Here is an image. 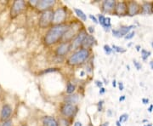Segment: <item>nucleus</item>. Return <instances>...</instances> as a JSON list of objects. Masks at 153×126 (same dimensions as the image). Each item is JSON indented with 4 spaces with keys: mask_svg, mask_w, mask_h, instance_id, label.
<instances>
[{
    "mask_svg": "<svg viewBox=\"0 0 153 126\" xmlns=\"http://www.w3.org/2000/svg\"><path fill=\"white\" fill-rule=\"evenodd\" d=\"M68 28V25L66 24H60V25H54L52 28L48 31L44 37V43L46 45H53L56 44L60 39H62L64 33Z\"/></svg>",
    "mask_w": 153,
    "mask_h": 126,
    "instance_id": "obj_1",
    "label": "nucleus"
},
{
    "mask_svg": "<svg viewBox=\"0 0 153 126\" xmlns=\"http://www.w3.org/2000/svg\"><path fill=\"white\" fill-rule=\"evenodd\" d=\"M89 55H90V52L88 49L81 48L75 51L72 55H70V57L67 59L66 62L70 66H77L85 62L88 59Z\"/></svg>",
    "mask_w": 153,
    "mask_h": 126,
    "instance_id": "obj_2",
    "label": "nucleus"
},
{
    "mask_svg": "<svg viewBox=\"0 0 153 126\" xmlns=\"http://www.w3.org/2000/svg\"><path fill=\"white\" fill-rule=\"evenodd\" d=\"M80 28H81V24L76 22L71 23V25H68V28L61 39L63 40V43H68V41L76 37L80 32Z\"/></svg>",
    "mask_w": 153,
    "mask_h": 126,
    "instance_id": "obj_3",
    "label": "nucleus"
},
{
    "mask_svg": "<svg viewBox=\"0 0 153 126\" xmlns=\"http://www.w3.org/2000/svg\"><path fill=\"white\" fill-rule=\"evenodd\" d=\"M67 12L65 8H58L55 10L53 13V19H52V23L55 25H60L66 21Z\"/></svg>",
    "mask_w": 153,
    "mask_h": 126,
    "instance_id": "obj_4",
    "label": "nucleus"
},
{
    "mask_svg": "<svg viewBox=\"0 0 153 126\" xmlns=\"http://www.w3.org/2000/svg\"><path fill=\"white\" fill-rule=\"evenodd\" d=\"M53 13L54 11L46 10L44 11L39 18V27L42 28H45L49 27L50 23H52L53 19Z\"/></svg>",
    "mask_w": 153,
    "mask_h": 126,
    "instance_id": "obj_5",
    "label": "nucleus"
},
{
    "mask_svg": "<svg viewBox=\"0 0 153 126\" xmlns=\"http://www.w3.org/2000/svg\"><path fill=\"white\" fill-rule=\"evenodd\" d=\"M26 8V3L23 0H17L13 3V5L11 7L10 15L11 17L15 18L18 15H20L22 11L25 10Z\"/></svg>",
    "mask_w": 153,
    "mask_h": 126,
    "instance_id": "obj_6",
    "label": "nucleus"
},
{
    "mask_svg": "<svg viewBox=\"0 0 153 126\" xmlns=\"http://www.w3.org/2000/svg\"><path fill=\"white\" fill-rule=\"evenodd\" d=\"M77 111V107L76 105L71 104H64L61 106L60 107V113L63 116H65L66 118H71L75 115L76 112Z\"/></svg>",
    "mask_w": 153,
    "mask_h": 126,
    "instance_id": "obj_7",
    "label": "nucleus"
},
{
    "mask_svg": "<svg viewBox=\"0 0 153 126\" xmlns=\"http://www.w3.org/2000/svg\"><path fill=\"white\" fill-rule=\"evenodd\" d=\"M133 28H135L134 25H130V26H122L118 29H112L111 32L113 36L116 38H123L125 37L128 33L131 31Z\"/></svg>",
    "mask_w": 153,
    "mask_h": 126,
    "instance_id": "obj_8",
    "label": "nucleus"
},
{
    "mask_svg": "<svg viewBox=\"0 0 153 126\" xmlns=\"http://www.w3.org/2000/svg\"><path fill=\"white\" fill-rule=\"evenodd\" d=\"M86 36H87L86 31H84V30L80 31L78 33V34L75 37V39L72 41V43H71V49H78L80 46H82V42H83V40H84Z\"/></svg>",
    "mask_w": 153,
    "mask_h": 126,
    "instance_id": "obj_9",
    "label": "nucleus"
},
{
    "mask_svg": "<svg viewBox=\"0 0 153 126\" xmlns=\"http://www.w3.org/2000/svg\"><path fill=\"white\" fill-rule=\"evenodd\" d=\"M115 13L117 16H128V4L124 1L117 2L115 6Z\"/></svg>",
    "mask_w": 153,
    "mask_h": 126,
    "instance_id": "obj_10",
    "label": "nucleus"
},
{
    "mask_svg": "<svg viewBox=\"0 0 153 126\" xmlns=\"http://www.w3.org/2000/svg\"><path fill=\"white\" fill-rule=\"evenodd\" d=\"M140 11H141L140 5L135 1H130L128 4V15L129 16H136Z\"/></svg>",
    "mask_w": 153,
    "mask_h": 126,
    "instance_id": "obj_11",
    "label": "nucleus"
},
{
    "mask_svg": "<svg viewBox=\"0 0 153 126\" xmlns=\"http://www.w3.org/2000/svg\"><path fill=\"white\" fill-rule=\"evenodd\" d=\"M55 3L56 2L55 0H41V1H38L36 7L38 10L46 11L47 10H49L50 7L55 5Z\"/></svg>",
    "mask_w": 153,
    "mask_h": 126,
    "instance_id": "obj_12",
    "label": "nucleus"
},
{
    "mask_svg": "<svg viewBox=\"0 0 153 126\" xmlns=\"http://www.w3.org/2000/svg\"><path fill=\"white\" fill-rule=\"evenodd\" d=\"M98 23H100L102 28H104L105 32L110 31V29L111 28V18L110 17H105L103 15L100 14L98 15Z\"/></svg>",
    "mask_w": 153,
    "mask_h": 126,
    "instance_id": "obj_13",
    "label": "nucleus"
},
{
    "mask_svg": "<svg viewBox=\"0 0 153 126\" xmlns=\"http://www.w3.org/2000/svg\"><path fill=\"white\" fill-rule=\"evenodd\" d=\"M71 50V43H62L60 44L55 50L56 55L58 56H64Z\"/></svg>",
    "mask_w": 153,
    "mask_h": 126,
    "instance_id": "obj_14",
    "label": "nucleus"
},
{
    "mask_svg": "<svg viewBox=\"0 0 153 126\" xmlns=\"http://www.w3.org/2000/svg\"><path fill=\"white\" fill-rule=\"evenodd\" d=\"M12 114V107L10 105L4 104L3 106L2 109H1V120L2 121H7L10 119V116Z\"/></svg>",
    "mask_w": 153,
    "mask_h": 126,
    "instance_id": "obj_15",
    "label": "nucleus"
},
{
    "mask_svg": "<svg viewBox=\"0 0 153 126\" xmlns=\"http://www.w3.org/2000/svg\"><path fill=\"white\" fill-rule=\"evenodd\" d=\"M116 4L117 3L115 0H105L102 3V10L106 13L111 12L115 9Z\"/></svg>",
    "mask_w": 153,
    "mask_h": 126,
    "instance_id": "obj_16",
    "label": "nucleus"
},
{
    "mask_svg": "<svg viewBox=\"0 0 153 126\" xmlns=\"http://www.w3.org/2000/svg\"><path fill=\"white\" fill-rule=\"evenodd\" d=\"M95 42H96V40H95L93 35H91V34L88 35L87 34V36L85 37V39H84L83 42H82V48L88 49V48L92 47L94 44H95Z\"/></svg>",
    "mask_w": 153,
    "mask_h": 126,
    "instance_id": "obj_17",
    "label": "nucleus"
},
{
    "mask_svg": "<svg viewBox=\"0 0 153 126\" xmlns=\"http://www.w3.org/2000/svg\"><path fill=\"white\" fill-rule=\"evenodd\" d=\"M42 123L44 126H59L57 120L51 116H44L42 119Z\"/></svg>",
    "mask_w": 153,
    "mask_h": 126,
    "instance_id": "obj_18",
    "label": "nucleus"
},
{
    "mask_svg": "<svg viewBox=\"0 0 153 126\" xmlns=\"http://www.w3.org/2000/svg\"><path fill=\"white\" fill-rule=\"evenodd\" d=\"M78 101H79V96L77 94H71L64 98V101L66 104L75 105L78 102Z\"/></svg>",
    "mask_w": 153,
    "mask_h": 126,
    "instance_id": "obj_19",
    "label": "nucleus"
},
{
    "mask_svg": "<svg viewBox=\"0 0 153 126\" xmlns=\"http://www.w3.org/2000/svg\"><path fill=\"white\" fill-rule=\"evenodd\" d=\"M142 14L145 15H151L152 14V3L149 2H144L141 7V11Z\"/></svg>",
    "mask_w": 153,
    "mask_h": 126,
    "instance_id": "obj_20",
    "label": "nucleus"
},
{
    "mask_svg": "<svg viewBox=\"0 0 153 126\" xmlns=\"http://www.w3.org/2000/svg\"><path fill=\"white\" fill-rule=\"evenodd\" d=\"M73 10L75 11L76 16L80 18V20H82V22H86V21H87V15H85V13H84L82 10L76 9V8H74Z\"/></svg>",
    "mask_w": 153,
    "mask_h": 126,
    "instance_id": "obj_21",
    "label": "nucleus"
},
{
    "mask_svg": "<svg viewBox=\"0 0 153 126\" xmlns=\"http://www.w3.org/2000/svg\"><path fill=\"white\" fill-rule=\"evenodd\" d=\"M75 89H76V87L73 84H71V82H70V81L67 82V84H66V93L68 95H71V94L74 93Z\"/></svg>",
    "mask_w": 153,
    "mask_h": 126,
    "instance_id": "obj_22",
    "label": "nucleus"
},
{
    "mask_svg": "<svg viewBox=\"0 0 153 126\" xmlns=\"http://www.w3.org/2000/svg\"><path fill=\"white\" fill-rule=\"evenodd\" d=\"M58 122V125L59 126H69L70 125V122L66 119V118H61L59 119Z\"/></svg>",
    "mask_w": 153,
    "mask_h": 126,
    "instance_id": "obj_23",
    "label": "nucleus"
},
{
    "mask_svg": "<svg viewBox=\"0 0 153 126\" xmlns=\"http://www.w3.org/2000/svg\"><path fill=\"white\" fill-rule=\"evenodd\" d=\"M111 49L113 50V52H117V53H125L126 52V49H123V48H122L120 46H117L116 44H113L111 46Z\"/></svg>",
    "mask_w": 153,
    "mask_h": 126,
    "instance_id": "obj_24",
    "label": "nucleus"
},
{
    "mask_svg": "<svg viewBox=\"0 0 153 126\" xmlns=\"http://www.w3.org/2000/svg\"><path fill=\"white\" fill-rule=\"evenodd\" d=\"M151 51H148L146 49H141V58L143 60H146L148 59V57L151 55Z\"/></svg>",
    "mask_w": 153,
    "mask_h": 126,
    "instance_id": "obj_25",
    "label": "nucleus"
},
{
    "mask_svg": "<svg viewBox=\"0 0 153 126\" xmlns=\"http://www.w3.org/2000/svg\"><path fill=\"white\" fill-rule=\"evenodd\" d=\"M60 71V68L58 67H50V68H47L44 71L40 72V74H45V73H49V72H55Z\"/></svg>",
    "mask_w": 153,
    "mask_h": 126,
    "instance_id": "obj_26",
    "label": "nucleus"
},
{
    "mask_svg": "<svg viewBox=\"0 0 153 126\" xmlns=\"http://www.w3.org/2000/svg\"><path fill=\"white\" fill-rule=\"evenodd\" d=\"M103 49H104L105 55H111V54L113 52V50H112V49H111V47L110 45H108V44H105L104 47H103Z\"/></svg>",
    "mask_w": 153,
    "mask_h": 126,
    "instance_id": "obj_27",
    "label": "nucleus"
},
{
    "mask_svg": "<svg viewBox=\"0 0 153 126\" xmlns=\"http://www.w3.org/2000/svg\"><path fill=\"white\" fill-rule=\"evenodd\" d=\"M128 119V114H127V113H123V114H122V115L119 117V119H118V121H119L121 124H122V123H124V122H126Z\"/></svg>",
    "mask_w": 153,
    "mask_h": 126,
    "instance_id": "obj_28",
    "label": "nucleus"
},
{
    "mask_svg": "<svg viewBox=\"0 0 153 126\" xmlns=\"http://www.w3.org/2000/svg\"><path fill=\"white\" fill-rule=\"evenodd\" d=\"M134 35H135V32H134V31H130V32L128 33L125 37H124V39H127V40H128V39H133L134 37Z\"/></svg>",
    "mask_w": 153,
    "mask_h": 126,
    "instance_id": "obj_29",
    "label": "nucleus"
},
{
    "mask_svg": "<svg viewBox=\"0 0 153 126\" xmlns=\"http://www.w3.org/2000/svg\"><path fill=\"white\" fill-rule=\"evenodd\" d=\"M133 63H134V66H135V68H136L137 70H140L142 68V65L139 61H137L136 60H133Z\"/></svg>",
    "mask_w": 153,
    "mask_h": 126,
    "instance_id": "obj_30",
    "label": "nucleus"
},
{
    "mask_svg": "<svg viewBox=\"0 0 153 126\" xmlns=\"http://www.w3.org/2000/svg\"><path fill=\"white\" fill-rule=\"evenodd\" d=\"M103 105H104V101L103 100H101V101H100L98 102V104H97V107H98V112H101L102 109H103Z\"/></svg>",
    "mask_w": 153,
    "mask_h": 126,
    "instance_id": "obj_31",
    "label": "nucleus"
},
{
    "mask_svg": "<svg viewBox=\"0 0 153 126\" xmlns=\"http://www.w3.org/2000/svg\"><path fill=\"white\" fill-rule=\"evenodd\" d=\"M2 126H12V121L10 119H9V120L4 121V123H3V125Z\"/></svg>",
    "mask_w": 153,
    "mask_h": 126,
    "instance_id": "obj_32",
    "label": "nucleus"
},
{
    "mask_svg": "<svg viewBox=\"0 0 153 126\" xmlns=\"http://www.w3.org/2000/svg\"><path fill=\"white\" fill-rule=\"evenodd\" d=\"M95 85L100 89V88L103 87V83L101 82V81H100V80H96V81H95Z\"/></svg>",
    "mask_w": 153,
    "mask_h": 126,
    "instance_id": "obj_33",
    "label": "nucleus"
},
{
    "mask_svg": "<svg viewBox=\"0 0 153 126\" xmlns=\"http://www.w3.org/2000/svg\"><path fill=\"white\" fill-rule=\"evenodd\" d=\"M89 18H90L95 24H98V20H97V18L94 16H93V15H89Z\"/></svg>",
    "mask_w": 153,
    "mask_h": 126,
    "instance_id": "obj_34",
    "label": "nucleus"
},
{
    "mask_svg": "<svg viewBox=\"0 0 153 126\" xmlns=\"http://www.w3.org/2000/svg\"><path fill=\"white\" fill-rule=\"evenodd\" d=\"M38 0H31V1H29V4H30L31 5L36 7L37 4H38Z\"/></svg>",
    "mask_w": 153,
    "mask_h": 126,
    "instance_id": "obj_35",
    "label": "nucleus"
},
{
    "mask_svg": "<svg viewBox=\"0 0 153 126\" xmlns=\"http://www.w3.org/2000/svg\"><path fill=\"white\" fill-rule=\"evenodd\" d=\"M117 84H118V87H119V89H120L121 91H122V90H123V89H124V85H123V83L119 82V83H117Z\"/></svg>",
    "mask_w": 153,
    "mask_h": 126,
    "instance_id": "obj_36",
    "label": "nucleus"
},
{
    "mask_svg": "<svg viewBox=\"0 0 153 126\" xmlns=\"http://www.w3.org/2000/svg\"><path fill=\"white\" fill-rule=\"evenodd\" d=\"M88 33H90V34H93V33H94V28L93 27H88Z\"/></svg>",
    "mask_w": 153,
    "mask_h": 126,
    "instance_id": "obj_37",
    "label": "nucleus"
},
{
    "mask_svg": "<svg viewBox=\"0 0 153 126\" xmlns=\"http://www.w3.org/2000/svg\"><path fill=\"white\" fill-rule=\"evenodd\" d=\"M149 101H150V100L148 98H142V103L143 104L146 105L149 103Z\"/></svg>",
    "mask_w": 153,
    "mask_h": 126,
    "instance_id": "obj_38",
    "label": "nucleus"
},
{
    "mask_svg": "<svg viewBox=\"0 0 153 126\" xmlns=\"http://www.w3.org/2000/svg\"><path fill=\"white\" fill-rule=\"evenodd\" d=\"M99 93H100V95H103V94L105 93V89L104 87L100 88V91H99Z\"/></svg>",
    "mask_w": 153,
    "mask_h": 126,
    "instance_id": "obj_39",
    "label": "nucleus"
},
{
    "mask_svg": "<svg viewBox=\"0 0 153 126\" xmlns=\"http://www.w3.org/2000/svg\"><path fill=\"white\" fill-rule=\"evenodd\" d=\"M125 99H126V95H122L121 97H119L118 101H123Z\"/></svg>",
    "mask_w": 153,
    "mask_h": 126,
    "instance_id": "obj_40",
    "label": "nucleus"
},
{
    "mask_svg": "<svg viewBox=\"0 0 153 126\" xmlns=\"http://www.w3.org/2000/svg\"><path fill=\"white\" fill-rule=\"evenodd\" d=\"M73 126H82V125L81 122H79V121H76V123L74 124V125Z\"/></svg>",
    "mask_w": 153,
    "mask_h": 126,
    "instance_id": "obj_41",
    "label": "nucleus"
},
{
    "mask_svg": "<svg viewBox=\"0 0 153 126\" xmlns=\"http://www.w3.org/2000/svg\"><path fill=\"white\" fill-rule=\"evenodd\" d=\"M109 125H110L109 122H105V123L101 124L100 125H99V126H109Z\"/></svg>",
    "mask_w": 153,
    "mask_h": 126,
    "instance_id": "obj_42",
    "label": "nucleus"
},
{
    "mask_svg": "<svg viewBox=\"0 0 153 126\" xmlns=\"http://www.w3.org/2000/svg\"><path fill=\"white\" fill-rule=\"evenodd\" d=\"M152 110H153V104H152L150 107H149V108H148V112H149V113H152Z\"/></svg>",
    "mask_w": 153,
    "mask_h": 126,
    "instance_id": "obj_43",
    "label": "nucleus"
},
{
    "mask_svg": "<svg viewBox=\"0 0 153 126\" xmlns=\"http://www.w3.org/2000/svg\"><path fill=\"white\" fill-rule=\"evenodd\" d=\"M107 115L109 116V117H111V116L112 115V111H111V110H108V111H107Z\"/></svg>",
    "mask_w": 153,
    "mask_h": 126,
    "instance_id": "obj_44",
    "label": "nucleus"
},
{
    "mask_svg": "<svg viewBox=\"0 0 153 126\" xmlns=\"http://www.w3.org/2000/svg\"><path fill=\"white\" fill-rule=\"evenodd\" d=\"M112 86H113L114 88L117 87V81H116L115 79L113 80V81H112Z\"/></svg>",
    "mask_w": 153,
    "mask_h": 126,
    "instance_id": "obj_45",
    "label": "nucleus"
},
{
    "mask_svg": "<svg viewBox=\"0 0 153 126\" xmlns=\"http://www.w3.org/2000/svg\"><path fill=\"white\" fill-rule=\"evenodd\" d=\"M135 48H136V50H137V51H140V49H141V47H140V45H139V44H138V45H136V46H135Z\"/></svg>",
    "mask_w": 153,
    "mask_h": 126,
    "instance_id": "obj_46",
    "label": "nucleus"
},
{
    "mask_svg": "<svg viewBox=\"0 0 153 126\" xmlns=\"http://www.w3.org/2000/svg\"><path fill=\"white\" fill-rule=\"evenodd\" d=\"M116 125H117V126H122V125H121L120 122L117 120V122H116Z\"/></svg>",
    "mask_w": 153,
    "mask_h": 126,
    "instance_id": "obj_47",
    "label": "nucleus"
},
{
    "mask_svg": "<svg viewBox=\"0 0 153 126\" xmlns=\"http://www.w3.org/2000/svg\"><path fill=\"white\" fill-rule=\"evenodd\" d=\"M150 66H151V68L153 70V60H152V61L150 62Z\"/></svg>",
    "mask_w": 153,
    "mask_h": 126,
    "instance_id": "obj_48",
    "label": "nucleus"
},
{
    "mask_svg": "<svg viewBox=\"0 0 153 126\" xmlns=\"http://www.w3.org/2000/svg\"><path fill=\"white\" fill-rule=\"evenodd\" d=\"M144 126H152V124H147V125H145Z\"/></svg>",
    "mask_w": 153,
    "mask_h": 126,
    "instance_id": "obj_49",
    "label": "nucleus"
},
{
    "mask_svg": "<svg viewBox=\"0 0 153 126\" xmlns=\"http://www.w3.org/2000/svg\"><path fill=\"white\" fill-rule=\"evenodd\" d=\"M152 13H153V2L152 3Z\"/></svg>",
    "mask_w": 153,
    "mask_h": 126,
    "instance_id": "obj_50",
    "label": "nucleus"
},
{
    "mask_svg": "<svg viewBox=\"0 0 153 126\" xmlns=\"http://www.w3.org/2000/svg\"><path fill=\"white\" fill-rule=\"evenodd\" d=\"M142 122H143V123H146V122H148V119H144Z\"/></svg>",
    "mask_w": 153,
    "mask_h": 126,
    "instance_id": "obj_51",
    "label": "nucleus"
},
{
    "mask_svg": "<svg viewBox=\"0 0 153 126\" xmlns=\"http://www.w3.org/2000/svg\"><path fill=\"white\" fill-rule=\"evenodd\" d=\"M84 75V72H81V76H83Z\"/></svg>",
    "mask_w": 153,
    "mask_h": 126,
    "instance_id": "obj_52",
    "label": "nucleus"
},
{
    "mask_svg": "<svg viewBox=\"0 0 153 126\" xmlns=\"http://www.w3.org/2000/svg\"><path fill=\"white\" fill-rule=\"evenodd\" d=\"M152 48H153V42H152Z\"/></svg>",
    "mask_w": 153,
    "mask_h": 126,
    "instance_id": "obj_53",
    "label": "nucleus"
},
{
    "mask_svg": "<svg viewBox=\"0 0 153 126\" xmlns=\"http://www.w3.org/2000/svg\"><path fill=\"white\" fill-rule=\"evenodd\" d=\"M22 126H27V125H22Z\"/></svg>",
    "mask_w": 153,
    "mask_h": 126,
    "instance_id": "obj_54",
    "label": "nucleus"
}]
</instances>
